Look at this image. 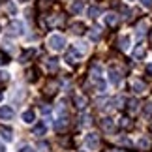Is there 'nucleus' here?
I'll use <instances>...</instances> for the list:
<instances>
[{"mask_svg":"<svg viewBox=\"0 0 152 152\" xmlns=\"http://www.w3.org/2000/svg\"><path fill=\"white\" fill-rule=\"evenodd\" d=\"M49 47L53 51H62L64 47H66V38H64V36H58V34L51 36L49 38Z\"/></svg>","mask_w":152,"mask_h":152,"instance_id":"f257e3e1","label":"nucleus"},{"mask_svg":"<svg viewBox=\"0 0 152 152\" xmlns=\"http://www.w3.org/2000/svg\"><path fill=\"white\" fill-rule=\"evenodd\" d=\"M8 34H11V36H19V34H23V23L21 21H13L8 25Z\"/></svg>","mask_w":152,"mask_h":152,"instance_id":"f03ea898","label":"nucleus"},{"mask_svg":"<svg viewBox=\"0 0 152 152\" xmlns=\"http://www.w3.org/2000/svg\"><path fill=\"white\" fill-rule=\"evenodd\" d=\"M85 143H86V147H88L90 150H96L98 147H100V137L96 135V133H88L85 139Z\"/></svg>","mask_w":152,"mask_h":152,"instance_id":"7ed1b4c3","label":"nucleus"},{"mask_svg":"<svg viewBox=\"0 0 152 152\" xmlns=\"http://www.w3.org/2000/svg\"><path fill=\"white\" fill-rule=\"evenodd\" d=\"M109 79H111V83H113V85H118L120 79H122V75H120V72L116 68H111L109 69Z\"/></svg>","mask_w":152,"mask_h":152,"instance_id":"20e7f679","label":"nucleus"},{"mask_svg":"<svg viewBox=\"0 0 152 152\" xmlns=\"http://www.w3.org/2000/svg\"><path fill=\"white\" fill-rule=\"evenodd\" d=\"M79 55H81V49H69L68 55H66V60H68L69 64H73V62H77Z\"/></svg>","mask_w":152,"mask_h":152,"instance_id":"39448f33","label":"nucleus"},{"mask_svg":"<svg viewBox=\"0 0 152 152\" xmlns=\"http://www.w3.org/2000/svg\"><path fill=\"white\" fill-rule=\"evenodd\" d=\"M0 118H2V120L13 118V109H10V107H0Z\"/></svg>","mask_w":152,"mask_h":152,"instance_id":"423d86ee","label":"nucleus"},{"mask_svg":"<svg viewBox=\"0 0 152 152\" xmlns=\"http://www.w3.org/2000/svg\"><path fill=\"white\" fill-rule=\"evenodd\" d=\"M105 23H107L109 26H116L118 25V15L116 13H107L105 15Z\"/></svg>","mask_w":152,"mask_h":152,"instance_id":"0eeeda50","label":"nucleus"},{"mask_svg":"<svg viewBox=\"0 0 152 152\" xmlns=\"http://www.w3.org/2000/svg\"><path fill=\"white\" fill-rule=\"evenodd\" d=\"M132 88L135 90L137 94H141V92H145V90H147V85H145L143 81H133V83H132Z\"/></svg>","mask_w":152,"mask_h":152,"instance_id":"6e6552de","label":"nucleus"},{"mask_svg":"<svg viewBox=\"0 0 152 152\" xmlns=\"http://www.w3.org/2000/svg\"><path fill=\"white\" fill-rule=\"evenodd\" d=\"M45 132H47V126H45L43 122H39V124H36V126H34V130H32V133H34V135H45Z\"/></svg>","mask_w":152,"mask_h":152,"instance_id":"1a4fd4ad","label":"nucleus"},{"mask_svg":"<svg viewBox=\"0 0 152 152\" xmlns=\"http://www.w3.org/2000/svg\"><path fill=\"white\" fill-rule=\"evenodd\" d=\"M32 56H36V49H28V51H25L21 55V62H28Z\"/></svg>","mask_w":152,"mask_h":152,"instance_id":"9d476101","label":"nucleus"},{"mask_svg":"<svg viewBox=\"0 0 152 152\" xmlns=\"http://www.w3.org/2000/svg\"><path fill=\"white\" fill-rule=\"evenodd\" d=\"M66 126H68V118H66V116H60V118H58V120L55 122V128H56L58 132H62Z\"/></svg>","mask_w":152,"mask_h":152,"instance_id":"9b49d317","label":"nucleus"},{"mask_svg":"<svg viewBox=\"0 0 152 152\" xmlns=\"http://www.w3.org/2000/svg\"><path fill=\"white\" fill-rule=\"evenodd\" d=\"M102 126H103L105 132H113V130H115V122L111 120V118H103V120H102Z\"/></svg>","mask_w":152,"mask_h":152,"instance_id":"f8f14e48","label":"nucleus"},{"mask_svg":"<svg viewBox=\"0 0 152 152\" xmlns=\"http://www.w3.org/2000/svg\"><path fill=\"white\" fill-rule=\"evenodd\" d=\"M128 45H130V38H128V36H122V38L118 39V47H120L122 51H126Z\"/></svg>","mask_w":152,"mask_h":152,"instance_id":"ddd939ff","label":"nucleus"},{"mask_svg":"<svg viewBox=\"0 0 152 152\" xmlns=\"http://www.w3.org/2000/svg\"><path fill=\"white\" fill-rule=\"evenodd\" d=\"M75 105H77L79 109L86 107V98H85V96H75Z\"/></svg>","mask_w":152,"mask_h":152,"instance_id":"4468645a","label":"nucleus"},{"mask_svg":"<svg viewBox=\"0 0 152 152\" xmlns=\"http://www.w3.org/2000/svg\"><path fill=\"white\" fill-rule=\"evenodd\" d=\"M0 135H2L6 141H11L13 135H11V130H6V128H0Z\"/></svg>","mask_w":152,"mask_h":152,"instance_id":"2eb2a0df","label":"nucleus"},{"mask_svg":"<svg viewBox=\"0 0 152 152\" xmlns=\"http://www.w3.org/2000/svg\"><path fill=\"white\" fill-rule=\"evenodd\" d=\"M94 86L98 88V92H103V90H105V83H103V79H102V77L94 79Z\"/></svg>","mask_w":152,"mask_h":152,"instance_id":"dca6fc26","label":"nucleus"},{"mask_svg":"<svg viewBox=\"0 0 152 152\" xmlns=\"http://www.w3.org/2000/svg\"><path fill=\"white\" fill-rule=\"evenodd\" d=\"M72 30L75 34H83L85 32V25H83V23H75V25H72Z\"/></svg>","mask_w":152,"mask_h":152,"instance_id":"f3484780","label":"nucleus"},{"mask_svg":"<svg viewBox=\"0 0 152 152\" xmlns=\"http://www.w3.org/2000/svg\"><path fill=\"white\" fill-rule=\"evenodd\" d=\"M81 10H83V2H81V0L72 4V13H81Z\"/></svg>","mask_w":152,"mask_h":152,"instance_id":"a211bd4d","label":"nucleus"},{"mask_svg":"<svg viewBox=\"0 0 152 152\" xmlns=\"http://www.w3.org/2000/svg\"><path fill=\"white\" fill-rule=\"evenodd\" d=\"M137 100H130V102H128V111H130V113L133 115V113H137Z\"/></svg>","mask_w":152,"mask_h":152,"instance_id":"6ab92c4d","label":"nucleus"},{"mask_svg":"<svg viewBox=\"0 0 152 152\" xmlns=\"http://www.w3.org/2000/svg\"><path fill=\"white\" fill-rule=\"evenodd\" d=\"M145 56V47H141V45H139V47L133 51V58H135V60H139V58H143Z\"/></svg>","mask_w":152,"mask_h":152,"instance_id":"aec40b11","label":"nucleus"},{"mask_svg":"<svg viewBox=\"0 0 152 152\" xmlns=\"http://www.w3.org/2000/svg\"><path fill=\"white\" fill-rule=\"evenodd\" d=\"M139 147H141L143 150L150 148V139H147V137H141V139H139Z\"/></svg>","mask_w":152,"mask_h":152,"instance_id":"412c9836","label":"nucleus"},{"mask_svg":"<svg viewBox=\"0 0 152 152\" xmlns=\"http://www.w3.org/2000/svg\"><path fill=\"white\" fill-rule=\"evenodd\" d=\"M23 120L25 122H34V111H25V113H23Z\"/></svg>","mask_w":152,"mask_h":152,"instance_id":"4be33fe9","label":"nucleus"},{"mask_svg":"<svg viewBox=\"0 0 152 152\" xmlns=\"http://www.w3.org/2000/svg\"><path fill=\"white\" fill-rule=\"evenodd\" d=\"M98 15H100V8H96V6H92V8H88V17H92V19H96Z\"/></svg>","mask_w":152,"mask_h":152,"instance_id":"5701e85b","label":"nucleus"},{"mask_svg":"<svg viewBox=\"0 0 152 152\" xmlns=\"http://www.w3.org/2000/svg\"><path fill=\"white\" fill-rule=\"evenodd\" d=\"M100 36H102L100 28H92V30H90V39H100Z\"/></svg>","mask_w":152,"mask_h":152,"instance_id":"b1692460","label":"nucleus"},{"mask_svg":"<svg viewBox=\"0 0 152 152\" xmlns=\"http://www.w3.org/2000/svg\"><path fill=\"white\" fill-rule=\"evenodd\" d=\"M145 28H147V23L143 21L141 25L137 26V36H139V38H143V36H145V32H147V30H145Z\"/></svg>","mask_w":152,"mask_h":152,"instance_id":"393cba45","label":"nucleus"},{"mask_svg":"<svg viewBox=\"0 0 152 152\" xmlns=\"http://www.w3.org/2000/svg\"><path fill=\"white\" fill-rule=\"evenodd\" d=\"M49 69H53V72H56V69H58V62H56V58H51V60H49Z\"/></svg>","mask_w":152,"mask_h":152,"instance_id":"a878e982","label":"nucleus"},{"mask_svg":"<svg viewBox=\"0 0 152 152\" xmlns=\"http://www.w3.org/2000/svg\"><path fill=\"white\" fill-rule=\"evenodd\" d=\"M143 115H145V116H150V115H152V103H147V105H145Z\"/></svg>","mask_w":152,"mask_h":152,"instance_id":"bb28decb","label":"nucleus"},{"mask_svg":"<svg viewBox=\"0 0 152 152\" xmlns=\"http://www.w3.org/2000/svg\"><path fill=\"white\" fill-rule=\"evenodd\" d=\"M19 152H36V150H34L32 147H28V145H25V147H21V148H19Z\"/></svg>","mask_w":152,"mask_h":152,"instance_id":"cd10ccee","label":"nucleus"},{"mask_svg":"<svg viewBox=\"0 0 152 152\" xmlns=\"http://www.w3.org/2000/svg\"><path fill=\"white\" fill-rule=\"evenodd\" d=\"M81 120H83V122H81V124H83V126H85V124H86V126L90 124V116H88V115H85V116H83V118H81Z\"/></svg>","mask_w":152,"mask_h":152,"instance_id":"c85d7f7f","label":"nucleus"},{"mask_svg":"<svg viewBox=\"0 0 152 152\" xmlns=\"http://www.w3.org/2000/svg\"><path fill=\"white\" fill-rule=\"evenodd\" d=\"M143 6H147V8H152V0H141Z\"/></svg>","mask_w":152,"mask_h":152,"instance_id":"c756f323","label":"nucleus"},{"mask_svg":"<svg viewBox=\"0 0 152 152\" xmlns=\"http://www.w3.org/2000/svg\"><path fill=\"white\" fill-rule=\"evenodd\" d=\"M8 11H10V13H15V6L13 4H8Z\"/></svg>","mask_w":152,"mask_h":152,"instance_id":"7c9ffc66","label":"nucleus"},{"mask_svg":"<svg viewBox=\"0 0 152 152\" xmlns=\"http://www.w3.org/2000/svg\"><path fill=\"white\" fill-rule=\"evenodd\" d=\"M147 69H148V73H152V64H148V66H147Z\"/></svg>","mask_w":152,"mask_h":152,"instance_id":"2f4dec72","label":"nucleus"},{"mask_svg":"<svg viewBox=\"0 0 152 152\" xmlns=\"http://www.w3.org/2000/svg\"><path fill=\"white\" fill-rule=\"evenodd\" d=\"M0 152H6V148L2 147V145H0Z\"/></svg>","mask_w":152,"mask_h":152,"instance_id":"473e14b6","label":"nucleus"},{"mask_svg":"<svg viewBox=\"0 0 152 152\" xmlns=\"http://www.w3.org/2000/svg\"><path fill=\"white\" fill-rule=\"evenodd\" d=\"M0 98H2V94H0Z\"/></svg>","mask_w":152,"mask_h":152,"instance_id":"72a5a7b5","label":"nucleus"},{"mask_svg":"<svg viewBox=\"0 0 152 152\" xmlns=\"http://www.w3.org/2000/svg\"><path fill=\"white\" fill-rule=\"evenodd\" d=\"M0 62H2V60H0Z\"/></svg>","mask_w":152,"mask_h":152,"instance_id":"f704fd0d","label":"nucleus"}]
</instances>
